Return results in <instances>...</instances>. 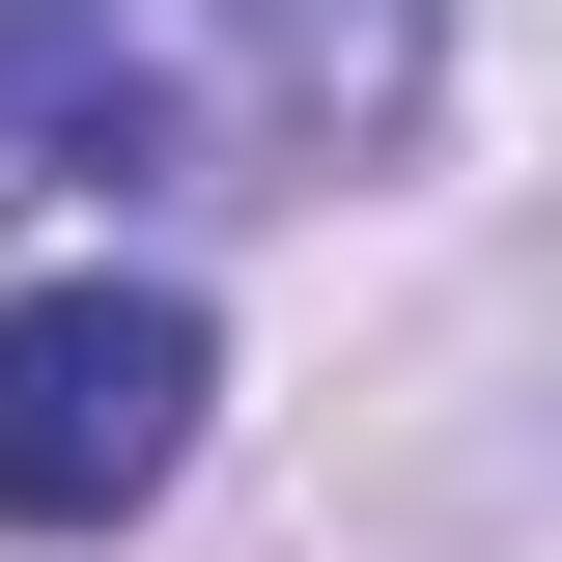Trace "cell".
<instances>
[{"label": "cell", "mask_w": 562, "mask_h": 562, "mask_svg": "<svg viewBox=\"0 0 562 562\" xmlns=\"http://www.w3.org/2000/svg\"><path fill=\"white\" fill-rule=\"evenodd\" d=\"M450 85V0H0V198H338Z\"/></svg>", "instance_id": "cell-1"}, {"label": "cell", "mask_w": 562, "mask_h": 562, "mask_svg": "<svg viewBox=\"0 0 562 562\" xmlns=\"http://www.w3.org/2000/svg\"><path fill=\"white\" fill-rule=\"evenodd\" d=\"M198 394H225L198 281H29V310H0V535H113V506H169Z\"/></svg>", "instance_id": "cell-2"}]
</instances>
